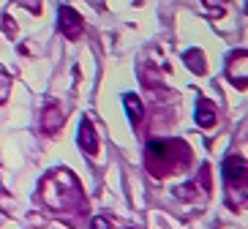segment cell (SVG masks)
<instances>
[{
	"label": "cell",
	"instance_id": "obj_1",
	"mask_svg": "<svg viewBox=\"0 0 248 229\" xmlns=\"http://www.w3.org/2000/svg\"><path fill=\"white\" fill-rule=\"evenodd\" d=\"M41 202L46 210L60 215H85L88 213V199L82 191L79 180L68 169H52L41 180Z\"/></svg>",
	"mask_w": 248,
	"mask_h": 229
},
{
	"label": "cell",
	"instance_id": "obj_2",
	"mask_svg": "<svg viewBox=\"0 0 248 229\" xmlns=\"http://www.w3.org/2000/svg\"><path fill=\"white\" fill-rule=\"evenodd\" d=\"M145 164L153 178H169L191 164V148L183 139H150L145 148Z\"/></svg>",
	"mask_w": 248,
	"mask_h": 229
},
{
	"label": "cell",
	"instance_id": "obj_3",
	"mask_svg": "<svg viewBox=\"0 0 248 229\" xmlns=\"http://www.w3.org/2000/svg\"><path fill=\"white\" fill-rule=\"evenodd\" d=\"M226 79L232 82L237 90L248 88V52L237 49L229 55V60H226Z\"/></svg>",
	"mask_w": 248,
	"mask_h": 229
},
{
	"label": "cell",
	"instance_id": "obj_4",
	"mask_svg": "<svg viewBox=\"0 0 248 229\" xmlns=\"http://www.w3.org/2000/svg\"><path fill=\"white\" fill-rule=\"evenodd\" d=\"M58 28H60V33H63V36L74 41V38L82 36L85 22H82V16H79V11H77V8L60 6V11H58Z\"/></svg>",
	"mask_w": 248,
	"mask_h": 229
},
{
	"label": "cell",
	"instance_id": "obj_5",
	"mask_svg": "<svg viewBox=\"0 0 248 229\" xmlns=\"http://www.w3.org/2000/svg\"><path fill=\"white\" fill-rule=\"evenodd\" d=\"M63 123H66V118H63V109H60L58 101H49L44 107V112H41V131L44 134H58L60 128H63Z\"/></svg>",
	"mask_w": 248,
	"mask_h": 229
},
{
	"label": "cell",
	"instance_id": "obj_6",
	"mask_svg": "<svg viewBox=\"0 0 248 229\" xmlns=\"http://www.w3.org/2000/svg\"><path fill=\"white\" fill-rule=\"evenodd\" d=\"M246 175H248V167L240 155H229L224 161V180L229 185H240L246 183Z\"/></svg>",
	"mask_w": 248,
	"mask_h": 229
},
{
	"label": "cell",
	"instance_id": "obj_7",
	"mask_svg": "<svg viewBox=\"0 0 248 229\" xmlns=\"http://www.w3.org/2000/svg\"><path fill=\"white\" fill-rule=\"evenodd\" d=\"M77 142H79V148L85 155H95L98 153V137H95V128L88 118H82L79 123V134H77Z\"/></svg>",
	"mask_w": 248,
	"mask_h": 229
},
{
	"label": "cell",
	"instance_id": "obj_8",
	"mask_svg": "<svg viewBox=\"0 0 248 229\" xmlns=\"http://www.w3.org/2000/svg\"><path fill=\"white\" fill-rule=\"evenodd\" d=\"M197 123L202 128H213L218 123V109H216V104L210 98H199L197 101Z\"/></svg>",
	"mask_w": 248,
	"mask_h": 229
},
{
	"label": "cell",
	"instance_id": "obj_9",
	"mask_svg": "<svg viewBox=\"0 0 248 229\" xmlns=\"http://www.w3.org/2000/svg\"><path fill=\"white\" fill-rule=\"evenodd\" d=\"M123 104H125V109H128V115H131V123H134V126H142V120H145L142 101H139L134 93H125V96H123Z\"/></svg>",
	"mask_w": 248,
	"mask_h": 229
},
{
	"label": "cell",
	"instance_id": "obj_10",
	"mask_svg": "<svg viewBox=\"0 0 248 229\" xmlns=\"http://www.w3.org/2000/svg\"><path fill=\"white\" fill-rule=\"evenodd\" d=\"M183 60H186V66L194 71V74H204V55L199 49H188V52H183Z\"/></svg>",
	"mask_w": 248,
	"mask_h": 229
},
{
	"label": "cell",
	"instance_id": "obj_11",
	"mask_svg": "<svg viewBox=\"0 0 248 229\" xmlns=\"http://www.w3.org/2000/svg\"><path fill=\"white\" fill-rule=\"evenodd\" d=\"M8 90H11V76H8L6 71H0V104H6Z\"/></svg>",
	"mask_w": 248,
	"mask_h": 229
},
{
	"label": "cell",
	"instance_id": "obj_12",
	"mask_svg": "<svg viewBox=\"0 0 248 229\" xmlns=\"http://www.w3.org/2000/svg\"><path fill=\"white\" fill-rule=\"evenodd\" d=\"M0 25H3V33H6L8 38H16V25H14V19H11L8 14L0 19Z\"/></svg>",
	"mask_w": 248,
	"mask_h": 229
},
{
	"label": "cell",
	"instance_id": "obj_13",
	"mask_svg": "<svg viewBox=\"0 0 248 229\" xmlns=\"http://www.w3.org/2000/svg\"><path fill=\"white\" fill-rule=\"evenodd\" d=\"M16 3H19V6H25L30 14H38V11H41V0H16Z\"/></svg>",
	"mask_w": 248,
	"mask_h": 229
},
{
	"label": "cell",
	"instance_id": "obj_14",
	"mask_svg": "<svg viewBox=\"0 0 248 229\" xmlns=\"http://www.w3.org/2000/svg\"><path fill=\"white\" fill-rule=\"evenodd\" d=\"M90 229H115V227H112V224L107 221L104 215H98V218H93V224H90Z\"/></svg>",
	"mask_w": 248,
	"mask_h": 229
}]
</instances>
